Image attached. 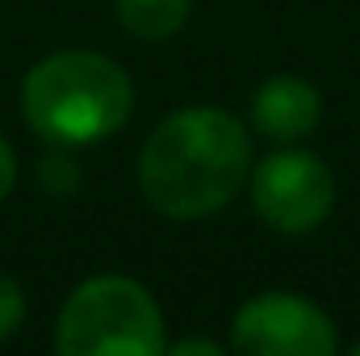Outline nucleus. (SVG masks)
Masks as SVG:
<instances>
[{"instance_id":"obj_1","label":"nucleus","mask_w":360,"mask_h":356,"mask_svg":"<svg viewBox=\"0 0 360 356\" xmlns=\"http://www.w3.org/2000/svg\"><path fill=\"white\" fill-rule=\"evenodd\" d=\"M252 172V139L239 117L214 105L168 113L139 155V189L164 218H205L235 201Z\"/></svg>"},{"instance_id":"obj_2","label":"nucleus","mask_w":360,"mask_h":356,"mask_svg":"<svg viewBox=\"0 0 360 356\" xmlns=\"http://www.w3.org/2000/svg\"><path fill=\"white\" fill-rule=\"evenodd\" d=\"M134 84L122 63L96 51H55L25 72L21 113L51 147H89L126 126Z\"/></svg>"},{"instance_id":"obj_3","label":"nucleus","mask_w":360,"mask_h":356,"mask_svg":"<svg viewBox=\"0 0 360 356\" xmlns=\"http://www.w3.org/2000/svg\"><path fill=\"white\" fill-rule=\"evenodd\" d=\"M55 348L63 356H155L168 348L164 310L134 276L101 272L68 293Z\"/></svg>"},{"instance_id":"obj_4","label":"nucleus","mask_w":360,"mask_h":356,"mask_svg":"<svg viewBox=\"0 0 360 356\" xmlns=\"http://www.w3.org/2000/svg\"><path fill=\"white\" fill-rule=\"evenodd\" d=\"M252 205L256 214L281 235H310L314 227L327 222L331 205H335V177L331 168L297 147H281L264 155L252 172Z\"/></svg>"},{"instance_id":"obj_5","label":"nucleus","mask_w":360,"mask_h":356,"mask_svg":"<svg viewBox=\"0 0 360 356\" xmlns=\"http://www.w3.org/2000/svg\"><path fill=\"white\" fill-rule=\"evenodd\" d=\"M231 344L252 356H331L335 323L297 293H256L239 306Z\"/></svg>"},{"instance_id":"obj_6","label":"nucleus","mask_w":360,"mask_h":356,"mask_svg":"<svg viewBox=\"0 0 360 356\" xmlns=\"http://www.w3.org/2000/svg\"><path fill=\"white\" fill-rule=\"evenodd\" d=\"M323 96L302 76H272L252 96V126L272 143H297L319 130Z\"/></svg>"},{"instance_id":"obj_7","label":"nucleus","mask_w":360,"mask_h":356,"mask_svg":"<svg viewBox=\"0 0 360 356\" xmlns=\"http://www.w3.org/2000/svg\"><path fill=\"white\" fill-rule=\"evenodd\" d=\"M113 4H117V21L126 25V34L143 42L172 38L193 8V0H113Z\"/></svg>"},{"instance_id":"obj_8","label":"nucleus","mask_w":360,"mask_h":356,"mask_svg":"<svg viewBox=\"0 0 360 356\" xmlns=\"http://www.w3.org/2000/svg\"><path fill=\"white\" fill-rule=\"evenodd\" d=\"M38 180H42V189H46V193L68 197V193H76V189H80L84 172H80V164L68 155V147H55V151L38 164Z\"/></svg>"},{"instance_id":"obj_9","label":"nucleus","mask_w":360,"mask_h":356,"mask_svg":"<svg viewBox=\"0 0 360 356\" xmlns=\"http://www.w3.org/2000/svg\"><path fill=\"white\" fill-rule=\"evenodd\" d=\"M21 323H25V293H21V285L13 276L0 272V340L17 336Z\"/></svg>"},{"instance_id":"obj_10","label":"nucleus","mask_w":360,"mask_h":356,"mask_svg":"<svg viewBox=\"0 0 360 356\" xmlns=\"http://www.w3.org/2000/svg\"><path fill=\"white\" fill-rule=\"evenodd\" d=\"M13 184H17V151H13V143L0 134V201L13 193Z\"/></svg>"},{"instance_id":"obj_11","label":"nucleus","mask_w":360,"mask_h":356,"mask_svg":"<svg viewBox=\"0 0 360 356\" xmlns=\"http://www.w3.org/2000/svg\"><path fill=\"white\" fill-rule=\"evenodd\" d=\"M164 352H176V356H193V352L218 356V352H222V344H214V340H180V344H168Z\"/></svg>"},{"instance_id":"obj_12","label":"nucleus","mask_w":360,"mask_h":356,"mask_svg":"<svg viewBox=\"0 0 360 356\" xmlns=\"http://www.w3.org/2000/svg\"><path fill=\"white\" fill-rule=\"evenodd\" d=\"M352 356H360V344H352Z\"/></svg>"}]
</instances>
